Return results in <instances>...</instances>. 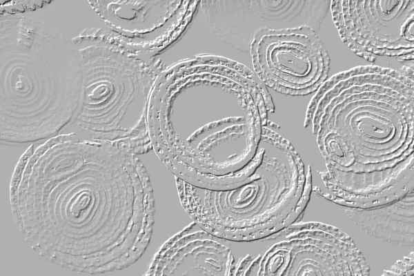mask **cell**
<instances>
[{
  "label": "cell",
  "instance_id": "1",
  "mask_svg": "<svg viewBox=\"0 0 414 276\" xmlns=\"http://www.w3.org/2000/svg\"><path fill=\"white\" fill-rule=\"evenodd\" d=\"M15 225L40 257L91 275L126 269L146 250L155 205L138 155L60 134L30 145L10 184Z\"/></svg>",
  "mask_w": 414,
  "mask_h": 276
},
{
  "label": "cell",
  "instance_id": "2",
  "mask_svg": "<svg viewBox=\"0 0 414 276\" xmlns=\"http://www.w3.org/2000/svg\"><path fill=\"white\" fill-rule=\"evenodd\" d=\"M275 105L248 67L200 55L166 68L150 99L147 126L152 150L175 177L221 190L251 172L262 127Z\"/></svg>",
  "mask_w": 414,
  "mask_h": 276
},
{
  "label": "cell",
  "instance_id": "3",
  "mask_svg": "<svg viewBox=\"0 0 414 276\" xmlns=\"http://www.w3.org/2000/svg\"><path fill=\"white\" fill-rule=\"evenodd\" d=\"M310 125L317 140L334 146L332 167L355 172L393 167L413 152L414 81L373 64L335 74L308 103L304 126Z\"/></svg>",
  "mask_w": 414,
  "mask_h": 276
},
{
  "label": "cell",
  "instance_id": "4",
  "mask_svg": "<svg viewBox=\"0 0 414 276\" xmlns=\"http://www.w3.org/2000/svg\"><path fill=\"white\" fill-rule=\"evenodd\" d=\"M81 57L71 39L24 14H0V141L28 146L63 133L78 108Z\"/></svg>",
  "mask_w": 414,
  "mask_h": 276
},
{
  "label": "cell",
  "instance_id": "5",
  "mask_svg": "<svg viewBox=\"0 0 414 276\" xmlns=\"http://www.w3.org/2000/svg\"><path fill=\"white\" fill-rule=\"evenodd\" d=\"M179 201L193 221L212 235L235 242L270 241L302 221L310 201L311 167L290 142L268 126L253 169L238 186L215 190L175 177Z\"/></svg>",
  "mask_w": 414,
  "mask_h": 276
},
{
  "label": "cell",
  "instance_id": "6",
  "mask_svg": "<svg viewBox=\"0 0 414 276\" xmlns=\"http://www.w3.org/2000/svg\"><path fill=\"white\" fill-rule=\"evenodd\" d=\"M72 41L81 57L83 80L78 108L61 134L108 141L144 154L124 124L132 119L148 127L152 92L165 70L161 61L137 53L110 30L86 28Z\"/></svg>",
  "mask_w": 414,
  "mask_h": 276
},
{
  "label": "cell",
  "instance_id": "7",
  "mask_svg": "<svg viewBox=\"0 0 414 276\" xmlns=\"http://www.w3.org/2000/svg\"><path fill=\"white\" fill-rule=\"evenodd\" d=\"M285 239L251 257L244 275H368L370 267L352 238L321 222L299 221Z\"/></svg>",
  "mask_w": 414,
  "mask_h": 276
},
{
  "label": "cell",
  "instance_id": "8",
  "mask_svg": "<svg viewBox=\"0 0 414 276\" xmlns=\"http://www.w3.org/2000/svg\"><path fill=\"white\" fill-rule=\"evenodd\" d=\"M250 52L254 72L266 87L279 93L308 95L328 79V52L308 26L262 28L255 35Z\"/></svg>",
  "mask_w": 414,
  "mask_h": 276
},
{
  "label": "cell",
  "instance_id": "9",
  "mask_svg": "<svg viewBox=\"0 0 414 276\" xmlns=\"http://www.w3.org/2000/svg\"><path fill=\"white\" fill-rule=\"evenodd\" d=\"M330 10L342 41L371 63L378 56L413 61V0H333Z\"/></svg>",
  "mask_w": 414,
  "mask_h": 276
},
{
  "label": "cell",
  "instance_id": "10",
  "mask_svg": "<svg viewBox=\"0 0 414 276\" xmlns=\"http://www.w3.org/2000/svg\"><path fill=\"white\" fill-rule=\"evenodd\" d=\"M125 43L152 59L175 44L195 17L200 1H88Z\"/></svg>",
  "mask_w": 414,
  "mask_h": 276
},
{
  "label": "cell",
  "instance_id": "11",
  "mask_svg": "<svg viewBox=\"0 0 414 276\" xmlns=\"http://www.w3.org/2000/svg\"><path fill=\"white\" fill-rule=\"evenodd\" d=\"M236 259L230 241L194 221L170 237L153 257L147 275L229 276Z\"/></svg>",
  "mask_w": 414,
  "mask_h": 276
},
{
  "label": "cell",
  "instance_id": "12",
  "mask_svg": "<svg viewBox=\"0 0 414 276\" xmlns=\"http://www.w3.org/2000/svg\"><path fill=\"white\" fill-rule=\"evenodd\" d=\"M413 152L393 167L371 172H350L326 164L319 174L331 193L319 186L313 192L343 207H366L393 201L413 191Z\"/></svg>",
  "mask_w": 414,
  "mask_h": 276
},
{
  "label": "cell",
  "instance_id": "13",
  "mask_svg": "<svg viewBox=\"0 0 414 276\" xmlns=\"http://www.w3.org/2000/svg\"><path fill=\"white\" fill-rule=\"evenodd\" d=\"M342 208L349 219L372 237L395 246H413V191L388 203Z\"/></svg>",
  "mask_w": 414,
  "mask_h": 276
},
{
  "label": "cell",
  "instance_id": "14",
  "mask_svg": "<svg viewBox=\"0 0 414 276\" xmlns=\"http://www.w3.org/2000/svg\"><path fill=\"white\" fill-rule=\"evenodd\" d=\"M51 1H0V14H24L42 8Z\"/></svg>",
  "mask_w": 414,
  "mask_h": 276
},
{
  "label": "cell",
  "instance_id": "15",
  "mask_svg": "<svg viewBox=\"0 0 414 276\" xmlns=\"http://www.w3.org/2000/svg\"><path fill=\"white\" fill-rule=\"evenodd\" d=\"M413 252L402 259L397 260L391 267L383 271L382 275H413Z\"/></svg>",
  "mask_w": 414,
  "mask_h": 276
}]
</instances>
